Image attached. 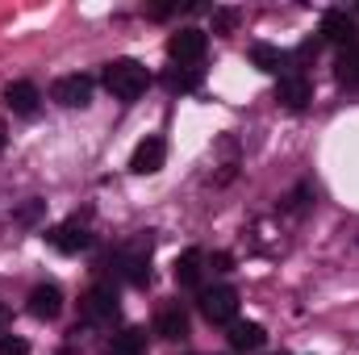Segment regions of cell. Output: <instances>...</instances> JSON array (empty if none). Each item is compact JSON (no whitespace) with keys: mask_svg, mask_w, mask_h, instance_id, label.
Returning a JSON list of instances; mask_svg holds the SVG:
<instances>
[{"mask_svg":"<svg viewBox=\"0 0 359 355\" xmlns=\"http://www.w3.org/2000/svg\"><path fill=\"white\" fill-rule=\"evenodd\" d=\"M109 355H147V330L130 326V330L113 335V343H109Z\"/></svg>","mask_w":359,"mask_h":355,"instance_id":"e0dca14e","label":"cell"},{"mask_svg":"<svg viewBox=\"0 0 359 355\" xmlns=\"http://www.w3.org/2000/svg\"><path fill=\"white\" fill-rule=\"evenodd\" d=\"M42 209H46V201H29V205L17 213V222H38V217H42Z\"/></svg>","mask_w":359,"mask_h":355,"instance_id":"603a6c76","label":"cell"},{"mask_svg":"<svg viewBox=\"0 0 359 355\" xmlns=\"http://www.w3.org/2000/svg\"><path fill=\"white\" fill-rule=\"evenodd\" d=\"M0 355H29V343L21 335H4L0 339Z\"/></svg>","mask_w":359,"mask_h":355,"instance_id":"7402d4cb","label":"cell"},{"mask_svg":"<svg viewBox=\"0 0 359 355\" xmlns=\"http://www.w3.org/2000/svg\"><path fill=\"white\" fill-rule=\"evenodd\" d=\"M276 100H280L284 109H305V105L313 100V84H309V76H301V72L280 76V84H276Z\"/></svg>","mask_w":359,"mask_h":355,"instance_id":"8992f818","label":"cell"},{"mask_svg":"<svg viewBox=\"0 0 359 355\" xmlns=\"http://www.w3.org/2000/svg\"><path fill=\"white\" fill-rule=\"evenodd\" d=\"M147 84H151V72L138 59H113V63H104V88L113 92L121 105H134L147 92Z\"/></svg>","mask_w":359,"mask_h":355,"instance_id":"6da1fadb","label":"cell"},{"mask_svg":"<svg viewBox=\"0 0 359 355\" xmlns=\"http://www.w3.org/2000/svg\"><path fill=\"white\" fill-rule=\"evenodd\" d=\"M309 196H313V188H309V184H301V188H297V192L284 201V209H288V213H301V209L309 205Z\"/></svg>","mask_w":359,"mask_h":355,"instance_id":"44dd1931","label":"cell"},{"mask_svg":"<svg viewBox=\"0 0 359 355\" xmlns=\"http://www.w3.org/2000/svg\"><path fill=\"white\" fill-rule=\"evenodd\" d=\"M251 63H255L259 72H268V76H288V55L276 51V46H268V42L251 46Z\"/></svg>","mask_w":359,"mask_h":355,"instance_id":"5bb4252c","label":"cell"},{"mask_svg":"<svg viewBox=\"0 0 359 355\" xmlns=\"http://www.w3.org/2000/svg\"><path fill=\"white\" fill-rule=\"evenodd\" d=\"M238 25V8H213V34H230Z\"/></svg>","mask_w":359,"mask_h":355,"instance_id":"ffe728a7","label":"cell"},{"mask_svg":"<svg viewBox=\"0 0 359 355\" xmlns=\"http://www.w3.org/2000/svg\"><path fill=\"white\" fill-rule=\"evenodd\" d=\"M50 96H55L63 109H84L92 100V76H63V80H55Z\"/></svg>","mask_w":359,"mask_h":355,"instance_id":"52a82bcc","label":"cell"},{"mask_svg":"<svg viewBox=\"0 0 359 355\" xmlns=\"http://www.w3.org/2000/svg\"><path fill=\"white\" fill-rule=\"evenodd\" d=\"M0 322H4V309H0Z\"/></svg>","mask_w":359,"mask_h":355,"instance_id":"484cf974","label":"cell"},{"mask_svg":"<svg viewBox=\"0 0 359 355\" xmlns=\"http://www.w3.org/2000/svg\"><path fill=\"white\" fill-rule=\"evenodd\" d=\"M84 314L96 318V322H113V318H117V288H113V284H96V288H88Z\"/></svg>","mask_w":359,"mask_h":355,"instance_id":"8fae6325","label":"cell"},{"mask_svg":"<svg viewBox=\"0 0 359 355\" xmlns=\"http://www.w3.org/2000/svg\"><path fill=\"white\" fill-rule=\"evenodd\" d=\"M155 330H159V339H184V335H188V314H184L180 305H163Z\"/></svg>","mask_w":359,"mask_h":355,"instance_id":"9a60e30c","label":"cell"},{"mask_svg":"<svg viewBox=\"0 0 359 355\" xmlns=\"http://www.w3.org/2000/svg\"><path fill=\"white\" fill-rule=\"evenodd\" d=\"M163 159H168V147H163V138H142V142L134 147L130 172H134V176H155V172L163 168Z\"/></svg>","mask_w":359,"mask_h":355,"instance_id":"ba28073f","label":"cell"},{"mask_svg":"<svg viewBox=\"0 0 359 355\" xmlns=\"http://www.w3.org/2000/svg\"><path fill=\"white\" fill-rule=\"evenodd\" d=\"M201 264H205V255H201L196 247H192V251H184V255L176 260V284H184V288H196V284H201V272H205Z\"/></svg>","mask_w":359,"mask_h":355,"instance_id":"2e32d148","label":"cell"},{"mask_svg":"<svg viewBox=\"0 0 359 355\" xmlns=\"http://www.w3.org/2000/svg\"><path fill=\"white\" fill-rule=\"evenodd\" d=\"M46 239H50V247H55V251H63V255H80V251H84V247L92 243L88 226H84L80 217H72V222L55 226V230H50Z\"/></svg>","mask_w":359,"mask_h":355,"instance_id":"5b68a950","label":"cell"},{"mask_svg":"<svg viewBox=\"0 0 359 355\" xmlns=\"http://www.w3.org/2000/svg\"><path fill=\"white\" fill-rule=\"evenodd\" d=\"M334 76L343 84H359V46H347L339 59H334Z\"/></svg>","mask_w":359,"mask_h":355,"instance_id":"ac0fdd59","label":"cell"},{"mask_svg":"<svg viewBox=\"0 0 359 355\" xmlns=\"http://www.w3.org/2000/svg\"><path fill=\"white\" fill-rule=\"evenodd\" d=\"M117 267H121V276H126L134 288L151 284V239L138 243V247H130V251H121V255H117Z\"/></svg>","mask_w":359,"mask_h":355,"instance_id":"3957f363","label":"cell"},{"mask_svg":"<svg viewBox=\"0 0 359 355\" xmlns=\"http://www.w3.org/2000/svg\"><path fill=\"white\" fill-rule=\"evenodd\" d=\"M205 46H209V34H205V29H180V34L168 38V55L176 59L180 67H184V63H196V59L205 55Z\"/></svg>","mask_w":359,"mask_h":355,"instance_id":"277c9868","label":"cell"},{"mask_svg":"<svg viewBox=\"0 0 359 355\" xmlns=\"http://www.w3.org/2000/svg\"><path fill=\"white\" fill-rule=\"evenodd\" d=\"M201 84V67H184V72H172L168 76V88L172 92H192Z\"/></svg>","mask_w":359,"mask_h":355,"instance_id":"d6986e66","label":"cell"},{"mask_svg":"<svg viewBox=\"0 0 359 355\" xmlns=\"http://www.w3.org/2000/svg\"><path fill=\"white\" fill-rule=\"evenodd\" d=\"M322 38L326 42H334V46H355V17L351 13H343V8H330L326 17H322Z\"/></svg>","mask_w":359,"mask_h":355,"instance_id":"30bf717a","label":"cell"},{"mask_svg":"<svg viewBox=\"0 0 359 355\" xmlns=\"http://www.w3.org/2000/svg\"><path fill=\"white\" fill-rule=\"evenodd\" d=\"M38 100H42V92L34 88L29 80H17V84H8V88H4V105H8L13 113H21V117L38 113Z\"/></svg>","mask_w":359,"mask_h":355,"instance_id":"7c38bea8","label":"cell"},{"mask_svg":"<svg viewBox=\"0 0 359 355\" xmlns=\"http://www.w3.org/2000/svg\"><path fill=\"white\" fill-rule=\"evenodd\" d=\"M226 339H230L234 351H259L268 335H264L259 322H230V335H226Z\"/></svg>","mask_w":359,"mask_h":355,"instance_id":"4fadbf2b","label":"cell"},{"mask_svg":"<svg viewBox=\"0 0 359 355\" xmlns=\"http://www.w3.org/2000/svg\"><path fill=\"white\" fill-rule=\"evenodd\" d=\"M25 309H29L38 322H55V318L63 314V293H59V284H38V288L29 293Z\"/></svg>","mask_w":359,"mask_h":355,"instance_id":"9c48e42d","label":"cell"},{"mask_svg":"<svg viewBox=\"0 0 359 355\" xmlns=\"http://www.w3.org/2000/svg\"><path fill=\"white\" fill-rule=\"evenodd\" d=\"M209 264H213V272H230V264H234V260H230V255H226V251H217V255H213V260H209Z\"/></svg>","mask_w":359,"mask_h":355,"instance_id":"cb8c5ba5","label":"cell"},{"mask_svg":"<svg viewBox=\"0 0 359 355\" xmlns=\"http://www.w3.org/2000/svg\"><path fill=\"white\" fill-rule=\"evenodd\" d=\"M201 314L209 318V322H217V326H230V322H238V293L234 288H205L201 293Z\"/></svg>","mask_w":359,"mask_h":355,"instance_id":"7a4b0ae2","label":"cell"},{"mask_svg":"<svg viewBox=\"0 0 359 355\" xmlns=\"http://www.w3.org/2000/svg\"><path fill=\"white\" fill-rule=\"evenodd\" d=\"M4 142H8V134H4V121H0V151H4Z\"/></svg>","mask_w":359,"mask_h":355,"instance_id":"d4e9b609","label":"cell"}]
</instances>
